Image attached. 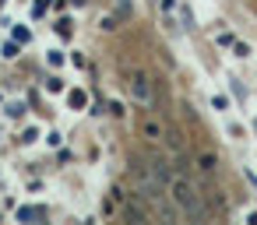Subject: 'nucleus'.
<instances>
[{
    "instance_id": "nucleus-6",
    "label": "nucleus",
    "mask_w": 257,
    "mask_h": 225,
    "mask_svg": "<svg viewBox=\"0 0 257 225\" xmlns=\"http://www.w3.org/2000/svg\"><path fill=\"white\" fill-rule=\"evenodd\" d=\"M145 137H152V141H159V137H162V127H159L155 120H148V123H145Z\"/></svg>"
},
{
    "instance_id": "nucleus-5",
    "label": "nucleus",
    "mask_w": 257,
    "mask_h": 225,
    "mask_svg": "<svg viewBox=\"0 0 257 225\" xmlns=\"http://www.w3.org/2000/svg\"><path fill=\"white\" fill-rule=\"evenodd\" d=\"M123 218H127V221H145V211H141V207H134V204H127V200H123Z\"/></svg>"
},
{
    "instance_id": "nucleus-2",
    "label": "nucleus",
    "mask_w": 257,
    "mask_h": 225,
    "mask_svg": "<svg viewBox=\"0 0 257 225\" xmlns=\"http://www.w3.org/2000/svg\"><path fill=\"white\" fill-rule=\"evenodd\" d=\"M131 92H134V99H138L141 106H152V81H148V74L134 71V74H131Z\"/></svg>"
},
{
    "instance_id": "nucleus-1",
    "label": "nucleus",
    "mask_w": 257,
    "mask_h": 225,
    "mask_svg": "<svg viewBox=\"0 0 257 225\" xmlns=\"http://www.w3.org/2000/svg\"><path fill=\"white\" fill-rule=\"evenodd\" d=\"M169 193H173V204H176L183 214H190V218H208V207L201 204V193L190 186V179H183V176H173V183H169Z\"/></svg>"
},
{
    "instance_id": "nucleus-8",
    "label": "nucleus",
    "mask_w": 257,
    "mask_h": 225,
    "mask_svg": "<svg viewBox=\"0 0 257 225\" xmlns=\"http://www.w3.org/2000/svg\"><path fill=\"white\" fill-rule=\"evenodd\" d=\"M215 165H218V162H215V155H201V169H204V172H211Z\"/></svg>"
},
{
    "instance_id": "nucleus-4",
    "label": "nucleus",
    "mask_w": 257,
    "mask_h": 225,
    "mask_svg": "<svg viewBox=\"0 0 257 225\" xmlns=\"http://www.w3.org/2000/svg\"><path fill=\"white\" fill-rule=\"evenodd\" d=\"M18 218L22 221H39V218H46V207H22Z\"/></svg>"
},
{
    "instance_id": "nucleus-10",
    "label": "nucleus",
    "mask_w": 257,
    "mask_h": 225,
    "mask_svg": "<svg viewBox=\"0 0 257 225\" xmlns=\"http://www.w3.org/2000/svg\"><path fill=\"white\" fill-rule=\"evenodd\" d=\"M50 64H53V67H60V64H64V57H60L57 50H50Z\"/></svg>"
},
{
    "instance_id": "nucleus-9",
    "label": "nucleus",
    "mask_w": 257,
    "mask_h": 225,
    "mask_svg": "<svg viewBox=\"0 0 257 225\" xmlns=\"http://www.w3.org/2000/svg\"><path fill=\"white\" fill-rule=\"evenodd\" d=\"M46 88H50V92H64V85H60V78H50V81H46Z\"/></svg>"
},
{
    "instance_id": "nucleus-3",
    "label": "nucleus",
    "mask_w": 257,
    "mask_h": 225,
    "mask_svg": "<svg viewBox=\"0 0 257 225\" xmlns=\"http://www.w3.org/2000/svg\"><path fill=\"white\" fill-rule=\"evenodd\" d=\"M148 169L155 172V183H159V186L173 183V169H169V162H166V158H152V165H148Z\"/></svg>"
},
{
    "instance_id": "nucleus-7",
    "label": "nucleus",
    "mask_w": 257,
    "mask_h": 225,
    "mask_svg": "<svg viewBox=\"0 0 257 225\" xmlns=\"http://www.w3.org/2000/svg\"><path fill=\"white\" fill-rule=\"evenodd\" d=\"M85 102H88L85 92H71V106H74V109H85Z\"/></svg>"
}]
</instances>
